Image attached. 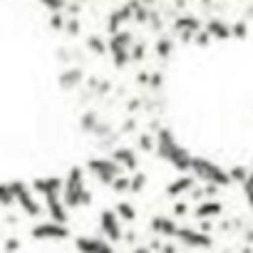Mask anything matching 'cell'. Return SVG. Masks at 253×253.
<instances>
[{"label":"cell","mask_w":253,"mask_h":253,"mask_svg":"<svg viewBox=\"0 0 253 253\" xmlns=\"http://www.w3.org/2000/svg\"><path fill=\"white\" fill-rule=\"evenodd\" d=\"M171 30H174V35L179 38V42L189 45V42L196 38V33L204 30V20H201L199 15H194V13H184V15H176V18H174Z\"/></svg>","instance_id":"obj_8"},{"label":"cell","mask_w":253,"mask_h":253,"mask_svg":"<svg viewBox=\"0 0 253 253\" xmlns=\"http://www.w3.org/2000/svg\"><path fill=\"white\" fill-rule=\"evenodd\" d=\"M84 77H87V72H84L80 65L62 67V70L57 72V89H60L62 94H72V92L82 89V84H84Z\"/></svg>","instance_id":"obj_11"},{"label":"cell","mask_w":253,"mask_h":253,"mask_svg":"<svg viewBox=\"0 0 253 253\" xmlns=\"http://www.w3.org/2000/svg\"><path fill=\"white\" fill-rule=\"evenodd\" d=\"M248 38V23L243 18L231 23V40H246Z\"/></svg>","instance_id":"obj_28"},{"label":"cell","mask_w":253,"mask_h":253,"mask_svg":"<svg viewBox=\"0 0 253 253\" xmlns=\"http://www.w3.org/2000/svg\"><path fill=\"white\" fill-rule=\"evenodd\" d=\"M154 154L164 164L176 169L179 174H189V169H191L194 154L176 139V134L169 129V126H159V129L154 132Z\"/></svg>","instance_id":"obj_1"},{"label":"cell","mask_w":253,"mask_h":253,"mask_svg":"<svg viewBox=\"0 0 253 253\" xmlns=\"http://www.w3.org/2000/svg\"><path fill=\"white\" fill-rule=\"evenodd\" d=\"M134 152L137 154H154V134L152 132L134 134Z\"/></svg>","instance_id":"obj_23"},{"label":"cell","mask_w":253,"mask_h":253,"mask_svg":"<svg viewBox=\"0 0 253 253\" xmlns=\"http://www.w3.org/2000/svg\"><path fill=\"white\" fill-rule=\"evenodd\" d=\"M147 50H149L147 40H137V42L132 45V52H129V60H132V65H142V62L147 60Z\"/></svg>","instance_id":"obj_26"},{"label":"cell","mask_w":253,"mask_h":253,"mask_svg":"<svg viewBox=\"0 0 253 253\" xmlns=\"http://www.w3.org/2000/svg\"><path fill=\"white\" fill-rule=\"evenodd\" d=\"M189 174L196 179V184L201 181L204 186H213V189H223V186H231V179H228V171L216 164L213 159L209 157H194L191 159V169Z\"/></svg>","instance_id":"obj_3"},{"label":"cell","mask_w":253,"mask_h":253,"mask_svg":"<svg viewBox=\"0 0 253 253\" xmlns=\"http://www.w3.org/2000/svg\"><path fill=\"white\" fill-rule=\"evenodd\" d=\"M171 213H174V218L186 216V213H189V204H186V201H176V204H174V209H171Z\"/></svg>","instance_id":"obj_34"},{"label":"cell","mask_w":253,"mask_h":253,"mask_svg":"<svg viewBox=\"0 0 253 253\" xmlns=\"http://www.w3.org/2000/svg\"><path fill=\"white\" fill-rule=\"evenodd\" d=\"M228 171V179H231V184H246V179H248V174H251V169L248 167H243V164H236V167H231V169H226Z\"/></svg>","instance_id":"obj_27"},{"label":"cell","mask_w":253,"mask_h":253,"mask_svg":"<svg viewBox=\"0 0 253 253\" xmlns=\"http://www.w3.org/2000/svg\"><path fill=\"white\" fill-rule=\"evenodd\" d=\"M223 213V204L216 201V199H206V201H199V206L194 209V216L199 221H211V218H218Z\"/></svg>","instance_id":"obj_19"},{"label":"cell","mask_w":253,"mask_h":253,"mask_svg":"<svg viewBox=\"0 0 253 253\" xmlns=\"http://www.w3.org/2000/svg\"><path fill=\"white\" fill-rule=\"evenodd\" d=\"M174 50H176V40H174L171 35H167V33L157 35V40H154V55H157L162 62H169V60L174 57Z\"/></svg>","instance_id":"obj_20"},{"label":"cell","mask_w":253,"mask_h":253,"mask_svg":"<svg viewBox=\"0 0 253 253\" xmlns=\"http://www.w3.org/2000/svg\"><path fill=\"white\" fill-rule=\"evenodd\" d=\"M132 253H154V251H152L149 246H139V243H137V246L132 248Z\"/></svg>","instance_id":"obj_35"},{"label":"cell","mask_w":253,"mask_h":253,"mask_svg":"<svg viewBox=\"0 0 253 253\" xmlns=\"http://www.w3.org/2000/svg\"><path fill=\"white\" fill-rule=\"evenodd\" d=\"M112 211L117 213V218H119L122 223H134V221L139 218L137 206H134L132 201H126V199H119V201L114 204V209H112Z\"/></svg>","instance_id":"obj_22"},{"label":"cell","mask_w":253,"mask_h":253,"mask_svg":"<svg viewBox=\"0 0 253 253\" xmlns=\"http://www.w3.org/2000/svg\"><path fill=\"white\" fill-rule=\"evenodd\" d=\"M204 33L211 38V42L216 40V42H226V40H231V23H226L223 18H209L206 23H204Z\"/></svg>","instance_id":"obj_16"},{"label":"cell","mask_w":253,"mask_h":253,"mask_svg":"<svg viewBox=\"0 0 253 253\" xmlns=\"http://www.w3.org/2000/svg\"><path fill=\"white\" fill-rule=\"evenodd\" d=\"M149 228H152L157 236H162V238H176L179 223H176V218L169 216V213H154L152 221H149Z\"/></svg>","instance_id":"obj_15"},{"label":"cell","mask_w":253,"mask_h":253,"mask_svg":"<svg viewBox=\"0 0 253 253\" xmlns=\"http://www.w3.org/2000/svg\"><path fill=\"white\" fill-rule=\"evenodd\" d=\"M191 45H196V47H201V50H204V47H209V45H211V38L201 30V33H196V38L191 40Z\"/></svg>","instance_id":"obj_33"},{"label":"cell","mask_w":253,"mask_h":253,"mask_svg":"<svg viewBox=\"0 0 253 253\" xmlns=\"http://www.w3.org/2000/svg\"><path fill=\"white\" fill-rule=\"evenodd\" d=\"M72 246L77 253H114V246L97 233H77L72 238Z\"/></svg>","instance_id":"obj_12"},{"label":"cell","mask_w":253,"mask_h":253,"mask_svg":"<svg viewBox=\"0 0 253 253\" xmlns=\"http://www.w3.org/2000/svg\"><path fill=\"white\" fill-rule=\"evenodd\" d=\"M137 42L134 33L129 28H124L114 35L107 38V57L112 60V65L117 70H124V67H129L132 60H129V52H132V45Z\"/></svg>","instance_id":"obj_4"},{"label":"cell","mask_w":253,"mask_h":253,"mask_svg":"<svg viewBox=\"0 0 253 253\" xmlns=\"http://www.w3.org/2000/svg\"><path fill=\"white\" fill-rule=\"evenodd\" d=\"M65 13H47V30L52 33H62L65 30Z\"/></svg>","instance_id":"obj_29"},{"label":"cell","mask_w":253,"mask_h":253,"mask_svg":"<svg viewBox=\"0 0 253 253\" xmlns=\"http://www.w3.org/2000/svg\"><path fill=\"white\" fill-rule=\"evenodd\" d=\"M109 159L119 167L122 174H134L139 171V164H142V157L134 152V147H126V144H117L109 152Z\"/></svg>","instance_id":"obj_10"},{"label":"cell","mask_w":253,"mask_h":253,"mask_svg":"<svg viewBox=\"0 0 253 253\" xmlns=\"http://www.w3.org/2000/svg\"><path fill=\"white\" fill-rule=\"evenodd\" d=\"M84 174H89L97 184H102V186H112V181L117 179V176H122V171H119V167L109 159V157H102V154H92L87 162H84Z\"/></svg>","instance_id":"obj_6"},{"label":"cell","mask_w":253,"mask_h":253,"mask_svg":"<svg viewBox=\"0 0 253 253\" xmlns=\"http://www.w3.org/2000/svg\"><path fill=\"white\" fill-rule=\"evenodd\" d=\"M60 199H62V204H65L67 211H70V209L82 211V209H89V206H92L94 196H92V191L87 189V174H84V169H82L80 164L70 167L67 174L62 176V196H60Z\"/></svg>","instance_id":"obj_2"},{"label":"cell","mask_w":253,"mask_h":253,"mask_svg":"<svg viewBox=\"0 0 253 253\" xmlns=\"http://www.w3.org/2000/svg\"><path fill=\"white\" fill-rule=\"evenodd\" d=\"M147 184H149L147 171H134V174H129V194L142 196V194L147 191Z\"/></svg>","instance_id":"obj_24"},{"label":"cell","mask_w":253,"mask_h":253,"mask_svg":"<svg viewBox=\"0 0 253 253\" xmlns=\"http://www.w3.org/2000/svg\"><path fill=\"white\" fill-rule=\"evenodd\" d=\"M99 119H102V114H99L94 107L82 109V112H80V117H77V126H80V132H82L84 137H92V134H94V129H97V124H99Z\"/></svg>","instance_id":"obj_18"},{"label":"cell","mask_w":253,"mask_h":253,"mask_svg":"<svg viewBox=\"0 0 253 253\" xmlns=\"http://www.w3.org/2000/svg\"><path fill=\"white\" fill-rule=\"evenodd\" d=\"M176 241H179L181 246H186V248H196V251H201V248H211V246H213L211 233H204V231H199V228H189V226H179V231H176Z\"/></svg>","instance_id":"obj_13"},{"label":"cell","mask_w":253,"mask_h":253,"mask_svg":"<svg viewBox=\"0 0 253 253\" xmlns=\"http://www.w3.org/2000/svg\"><path fill=\"white\" fill-rule=\"evenodd\" d=\"M15 201H13V191H10V184L8 181H0V209H10Z\"/></svg>","instance_id":"obj_31"},{"label":"cell","mask_w":253,"mask_h":253,"mask_svg":"<svg viewBox=\"0 0 253 253\" xmlns=\"http://www.w3.org/2000/svg\"><path fill=\"white\" fill-rule=\"evenodd\" d=\"M23 248V241L18 238V236H8L5 241H3V253H18Z\"/></svg>","instance_id":"obj_32"},{"label":"cell","mask_w":253,"mask_h":253,"mask_svg":"<svg viewBox=\"0 0 253 253\" xmlns=\"http://www.w3.org/2000/svg\"><path fill=\"white\" fill-rule=\"evenodd\" d=\"M117 196H126V194H129V176H126V174H122V176H117L114 181H112V186H109Z\"/></svg>","instance_id":"obj_30"},{"label":"cell","mask_w":253,"mask_h":253,"mask_svg":"<svg viewBox=\"0 0 253 253\" xmlns=\"http://www.w3.org/2000/svg\"><path fill=\"white\" fill-rule=\"evenodd\" d=\"M84 52L89 57H107V40L97 33L84 35Z\"/></svg>","instance_id":"obj_21"},{"label":"cell","mask_w":253,"mask_h":253,"mask_svg":"<svg viewBox=\"0 0 253 253\" xmlns=\"http://www.w3.org/2000/svg\"><path fill=\"white\" fill-rule=\"evenodd\" d=\"M82 20L77 18V15H67L65 18V30H62V35L67 38V40H77L80 35H82Z\"/></svg>","instance_id":"obj_25"},{"label":"cell","mask_w":253,"mask_h":253,"mask_svg":"<svg viewBox=\"0 0 253 253\" xmlns=\"http://www.w3.org/2000/svg\"><path fill=\"white\" fill-rule=\"evenodd\" d=\"M126 23H132V3H119V5H114L112 13L104 18V25H107V33H109V35L124 30Z\"/></svg>","instance_id":"obj_14"},{"label":"cell","mask_w":253,"mask_h":253,"mask_svg":"<svg viewBox=\"0 0 253 253\" xmlns=\"http://www.w3.org/2000/svg\"><path fill=\"white\" fill-rule=\"evenodd\" d=\"M10 191H13V201L18 204V209L28 216V218H40L42 216V204L38 201V196L33 194L30 184L23 181V179H10Z\"/></svg>","instance_id":"obj_5"},{"label":"cell","mask_w":253,"mask_h":253,"mask_svg":"<svg viewBox=\"0 0 253 253\" xmlns=\"http://www.w3.org/2000/svg\"><path fill=\"white\" fill-rule=\"evenodd\" d=\"M114 253H117V251H114Z\"/></svg>","instance_id":"obj_36"},{"label":"cell","mask_w":253,"mask_h":253,"mask_svg":"<svg viewBox=\"0 0 253 253\" xmlns=\"http://www.w3.org/2000/svg\"><path fill=\"white\" fill-rule=\"evenodd\" d=\"M30 238L38 243H65L67 238H72V231L70 226H62L47 218V221H38L30 228Z\"/></svg>","instance_id":"obj_7"},{"label":"cell","mask_w":253,"mask_h":253,"mask_svg":"<svg viewBox=\"0 0 253 253\" xmlns=\"http://www.w3.org/2000/svg\"><path fill=\"white\" fill-rule=\"evenodd\" d=\"M194 189H196V179L191 174H181V176H176L167 184V196L169 199H181V196H189Z\"/></svg>","instance_id":"obj_17"},{"label":"cell","mask_w":253,"mask_h":253,"mask_svg":"<svg viewBox=\"0 0 253 253\" xmlns=\"http://www.w3.org/2000/svg\"><path fill=\"white\" fill-rule=\"evenodd\" d=\"M97 228H99V236L109 243H119L122 236H124V226L122 221L117 218V213L112 209H102L99 216H97Z\"/></svg>","instance_id":"obj_9"}]
</instances>
